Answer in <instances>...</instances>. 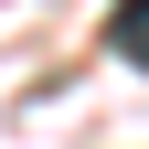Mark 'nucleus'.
Instances as JSON below:
<instances>
[{"mask_svg": "<svg viewBox=\"0 0 149 149\" xmlns=\"http://www.w3.org/2000/svg\"><path fill=\"white\" fill-rule=\"evenodd\" d=\"M107 43H117L128 64H149V0H117V11H107Z\"/></svg>", "mask_w": 149, "mask_h": 149, "instance_id": "nucleus-1", "label": "nucleus"}]
</instances>
